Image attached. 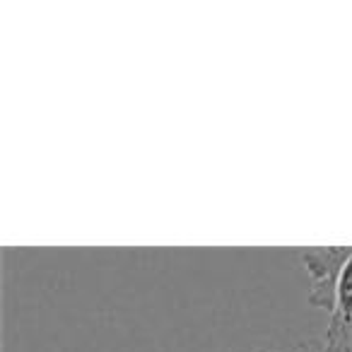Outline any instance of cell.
Listing matches in <instances>:
<instances>
[{
    "label": "cell",
    "mask_w": 352,
    "mask_h": 352,
    "mask_svg": "<svg viewBox=\"0 0 352 352\" xmlns=\"http://www.w3.org/2000/svg\"><path fill=\"white\" fill-rule=\"evenodd\" d=\"M352 246H311L297 249V258L309 278V304L318 311L333 309L336 285L345 261L350 258Z\"/></svg>",
    "instance_id": "6da1fadb"
},
{
    "label": "cell",
    "mask_w": 352,
    "mask_h": 352,
    "mask_svg": "<svg viewBox=\"0 0 352 352\" xmlns=\"http://www.w3.org/2000/svg\"><path fill=\"white\" fill-rule=\"evenodd\" d=\"M321 340L333 347H347V350H352V254L345 261V265L340 270V278H338L333 309L328 314V323H326V336Z\"/></svg>",
    "instance_id": "7a4b0ae2"
},
{
    "label": "cell",
    "mask_w": 352,
    "mask_h": 352,
    "mask_svg": "<svg viewBox=\"0 0 352 352\" xmlns=\"http://www.w3.org/2000/svg\"><path fill=\"white\" fill-rule=\"evenodd\" d=\"M256 352H278V350L258 347ZM292 352H352V350H347V347H333V345H328V342H323V340H309V342H302V345H297Z\"/></svg>",
    "instance_id": "3957f363"
}]
</instances>
